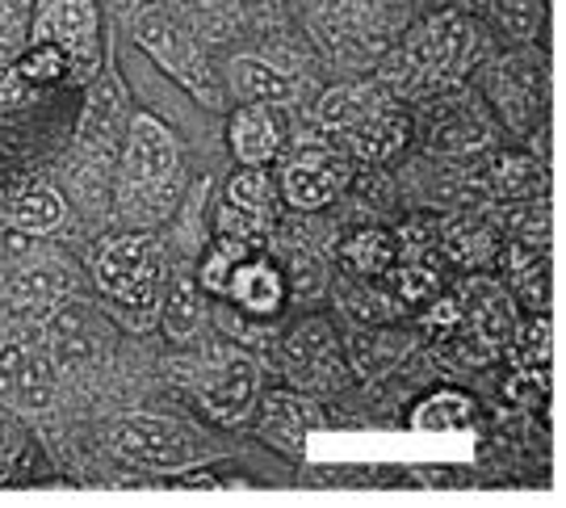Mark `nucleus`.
Returning a JSON list of instances; mask_svg holds the SVG:
<instances>
[{"instance_id":"1","label":"nucleus","mask_w":566,"mask_h":508,"mask_svg":"<svg viewBox=\"0 0 566 508\" xmlns=\"http://www.w3.org/2000/svg\"><path fill=\"white\" fill-rule=\"evenodd\" d=\"M479 51V34L462 13H437L420 30H411L407 42L386 60V84L403 93H424L446 81H458Z\"/></svg>"},{"instance_id":"2","label":"nucleus","mask_w":566,"mask_h":508,"mask_svg":"<svg viewBox=\"0 0 566 508\" xmlns=\"http://www.w3.org/2000/svg\"><path fill=\"white\" fill-rule=\"evenodd\" d=\"M135 42H139L143 51L160 63L164 72L181 84V89H189L198 102H206V105L223 102V89L214 81L202 46L193 42L189 30H181L177 21L168 18V13H143V18L135 21Z\"/></svg>"},{"instance_id":"3","label":"nucleus","mask_w":566,"mask_h":508,"mask_svg":"<svg viewBox=\"0 0 566 508\" xmlns=\"http://www.w3.org/2000/svg\"><path fill=\"white\" fill-rule=\"evenodd\" d=\"M164 252L151 236H118L97 257V286L135 311H151L160 294Z\"/></svg>"},{"instance_id":"4","label":"nucleus","mask_w":566,"mask_h":508,"mask_svg":"<svg viewBox=\"0 0 566 508\" xmlns=\"http://www.w3.org/2000/svg\"><path fill=\"white\" fill-rule=\"evenodd\" d=\"M458 303H462V320L453 328H446V332L458 336V357L479 366L486 357H495L500 345L512 341L516 315H512L507 294L491 278H470L458 290Z\"/></svg>"},{"instance_id":"5","label":"nucleus","mask_w":566,"mask_h":508,"mask_svg":"<svg viewBox=\"0 0 566 508\" xmlns=\"http://www.w3.org/2000/svg\"><path fill=\"white\" fill-rule=\"evenodd\" d=\"M109 446L126 463H139L151 470H177L193 458V433L164 416H126L109 433Z\"/></svg>"},{"instance_id":"6","label":"nucleus","mask_w":566,"mask_h":508,"mask_svg":"<svg viewBox=\"0 0 566 508\" xmlns=\"http://www.w3.org/2000/svg\"><path fill=\"white\" fill-rule=\"evenodd\" d=\"M491 97L512 131H533L546 118L549 68L542 55H507L491 72Z\"/></svg>"},{"instance_id":"7","label":"nucleus","mask_w":566,"mask_h":508,"mask_svg":"<svg viewBox=\"0 0 566 508\" xmlns=\"http://www.w3.org/2000/svg\"><path fill=\"white\" fill-rule=\"evenodd\" d=\"M46 341H51V362L55 366L67 370V374H81V370L97 366L105 357L109 332L88 303L60 299L55 311L46 315Z\"/></svg>"},{"instance_id":"8","label":"nucleus","mask_w":566,"mask_h":508,"mask_svg":"<svg viewBox=\"0 0 566 508\" xmlns=\"http://www.w3.org/2000/svg\"><path fill=\"white\" fill-rule=\"evenodd\" d=\"M315 30L340 60H369L386 42L374 0H315Z\"/></svg>"},{"instance_id":"9","label":"nucleus","mask_w":566,"mask_h":508,"mask_svg":"<svg viewBox=\"0 0 566 508\" xmlns=\"http://www.w3.org/2000/svg\"><path fill=\"white\" fill-rule=\"evenodd\" d=\"M424 139L441 156H474L491 143V118L465 93H446L424 110Z\"/></svg>"},{"instance_id":"10","label":"nucleus","mask_w":566,"mask_h":508,"mask_svg":"<svg viewBox=\"0 0 566 508\" xmlns=\"http://www.w3.org/2000/svg\"><path fill=\"white\" fill-rule=\"evenodd\" d=\"M0 400L25 407V412H46L55 404L51 353L25 345V341H0Z\"/></svg>"},{"instance_id":"11","label":"nucleus","mask_w":566,"mask_h":508,"mask_svg":"<svg viewBox=\"0 0 566 508\" xmlns=\"http://www.w3.org/2000/svg\"><path fill=\"white\" fill-rule=\"evenodd\" d=\"M34 42H55L72 63H88L97 51L93 0H42L34 18Z\"/></svg>"},{"instance_id":"12","label":"nucleus","mask_w":566,"mask_h":508,"mask_svg":"<svg viewBox=\"0 0 566 508\" xmlns=\"http://www.w3.org/2000/svg\"><path fill=\"white\" fill-rule=\"evenodd\" d=\"M177 173V143L151 114H139L126 135V156H122V177L130 189L143 185H160Z\"/></svg>"},{"instance_id":"13","label":"nucleus","mask_w":566,"mask_h":508,"mask_svg":"<svg viewBox=\"0 0 566 508\" xmlns=\"http://www.w3.org/2000/svg\"><path fill=\"white\" fill-rule=\"evenodd\" d=\"M348 160L332 156V152H303L282 168V189L285 203L298 206V210H319L327 206L348 182Z\"/></svg>"},{"instance_id":"14","label":"nucleus","mask_w":566,"mask_h":508,"mask_svg":"<svg viewBox=\"0 0 566 508\" xmlns=\"http://www.w3.org/2000/svg\"><path fill=\"white\" fill-rule=\"evenodd\" d=\"M202 404L214 421H243L256 404V366L248 357H227L202 379Z\"/></svg>"},{"instance_id":"15","label":"nucleus","mask_w":566,"mask_h":508,"mask_svg":"<svg viewBox=\"0 0 566 508\" xmlns=\"http://www.w3.org/2000/svg\"><path fill=\"white\" fill-rule=\"evenodd\" d=\"M126 123V102H122V84L114 76H102L97 89L88 93L81 118V147L93 160H109L118 152V135Z\"/></svg>"},{"instance_id":"16","label":"nucleus","mask_w":566,"mask_h":508,"mask_svg":"<svg viewBox=\"0 0 566 508\" xmlns=\"http://www.w3.org/2000/svg\"><path fill=\"white\" fill-rule=\"evenodd\" d=\"M285 362H290V374H298V383L336 386L340 362H336V345H332V328L324 320H306L298 332H290Z\"/></svg>"},{"instance_id":"17","label":"nucleus","mask_w":566,"mask_h":508,"mask_svg":"<svg viewBox=\"0 0 566 508\" xmlns=\"http://www.w3.org/2000/svg\"><path fill=\"white\" fill-rule=\"evenodd\" d=\"M340 139L348 143L353 156H361L365 164H378V160H390L395 152H403V143L411 139V123H407L403 110L382 105V110L369 114L365 123H357L353 131H344Z\"/></svg>"},{"instance_id":"18","label":"nucleus","mask_w":566,"mask_h":508,"mask_svg":"<svg viewBox=\"0 0 566 508\" xmlns=\"http://www.w3.org/2000/svg\"><path fill=\"white\" fill-rule=\"evenodd\" d=\"M227 294L240 307H248L252 315H273L282 307V273L269 261H248L243 257L227 278Z\"/></svg>"},{"instance_id":"19","label":"nucleus","mask_w":566,"mask_h":508,"mask_svg":"<svg viewBox=\"0 0 566 508\" xmlns=\"http://www.w3.org/2000/svg\"><path fill=\"white\" fill-rule=\"evenodd\" d=\"M231 147L243 164H269L282 147V131L273 123L269 105H243L231 118Z\"/></svg>"},{"instance_id":"20","label":"nucleus","mask_w":566,"mask_h":508,"mask_svg":"<svg viewBox=\"0 0 566 508\" xmlns=\"http://www.w3.org/2000/svg\"><path fill=\"white\" fill-rule=\"evenodd\" d=\"M546 168L528 156H500L486 168V198H504V203H528L537 194H546Z\"/></svg>"},{"instance_id":"21","label":"nucleus","mask_w":566,"mask_h":508,"mask_svg":"<svg viewBox=\"0 0 566 508\" xmlns=\"http://www.w3.org/2000/svg\"><path fill=\"white\" fill-rule=\"evenodd\" d=\"M231 89L248 105H285L294 97V81L285 72H277L273 63L256 60V55H240L231 63Z\"/></svg>"},{"instance_id":"22","label":"nucleus","mask_w":566,"mask_h":508,"mask_svg":"<svg viewBox=\"0 0 566 508\" xmlns=\"http://www.w3.org/2000/svg\"><path fill=\"white\" fill-rule=\"evenodd\" d=\"M382 105H390L382 97V89H374V84H340V89L324 93V102H319L315 114H319V123L327 131L344 135V131H353L357 123H365L369 114H378Z\"/></svg>"},{"instance_id":"23","label":"nucleus","mask_w":566,"mask_h":508,"mask_svg":"<svg viewBox=\"0 0 566 508\" xmlns=\"http://www.w3.org/2000/svg\"><path fill=\"white\" fill-rule=\"evenodd\" d=\"M441 248L446 257L462 265H486L500 248V231L486 215H462V219H449L441 231Z\"/></svg>"},{"instance_id":"24","label":"nucleus","mask_w":566,"mask_h":508,"mask_svg":"<svg viewBox=\"0 0 566 508\" xmlns=\"http://www.w3.org/2000/svg\"><path fill=\"white\" fill-rule=\"evenodd\" d=\"M72 294V273L63 269V265H30V269H21L13 273V282H9V299L25 311H39V307H55L60 299Z\"/></svg>"},{"instance_id":"25","label":"nucleus","mask_w":566,"mask_h":508,"mask_svg":"<svg viewBox=\"0 0 566 508\" xmlns=\"http://www.w3.org/2000/svg\"><path fill=\"white\" fill-rule=\"evenodd\" d=\"M185 9L202 21L210 34H235L248 21H264L273 0H185Z\"/></svg>"},{"instance_id":"26","label":"nucleus","mask_w":566,"mask_h":508,"mask_svg":"<svg viewBox=\"0 0 566 508\" xmlns=\"http://www.w3.org/2000/svg\"><path fill=\"white\" fill-rule=\"evenodd\" d=\"M319 425V412L306 404V400H294V395H269L264 400V428L269 437H277L282 446L298 449L303 437Z\"/></svg>"},{"instance_id":"27","label":"nucleus","mask_w":566,"mask_h":508,"mask_svg":"<svg viewBox=\"0 0 566 508\" xmlns=\"http://www.w3.org/2000/svg\"><path fill=\"white\" fill-rule=\"evenodd\" d=\"M470 421H474V404L465 395H453V391H441V395L424 400L411 416V425L420 433H453V428H465Z\"/></svg>"},{"instance_id":"28","label":"nucleus","mask_w":566,"mask_h":508,"mask_svg":"<svg viewBox=\"0 0 566 508\" xmlns=\"http://www.w3.org/2000/svg\"><path fill=\"white\" fill-rule=\"evenodd\" d=\"M198 324H202V294L189 278H177L164 299V328H168V336L185 341L198 332Z\"/></svg>"},{"instance_id":"29","label":"nucleus","mask_w":566,"mask_h":508,"mask_svg":"<svg viewBox=\"0 0 566 508\" xmlns=\"http://www.w3.org/2000/svg\"><path fill=\"white\" fill-rule=\"evenodd\" d=\"M227 206H235V210H243V215H252V219L269 224V219H273V185H269L264 173L248 168V173H240V177L227 182Z\"/></svg>"},{"instance_id":"30","label":"nucleus","mask_w":566,"mask_h":508,"mask_svg":"<svg viewBox=\"0 0 566 508\" xmlns=\"http://www.w3.org/2000/svg\"><path fill=\"white\" fill-rule=\"evenodd\" d=\"M516 336V362L525 374H549V357H554V328L546 315H537L533 324L512 328Z\"/></svg>"},{"instance_id":"31","label":"nucleus","mask_w":566,"mask_h":508,"mask_svg":"<svg viewBox=\"0 0 566 508\" xmlns=\"http://www.w3.org/2000/svg\"><path fill=\"white\" fill-rule=\"evenodd\" d=\"M9 215L21 231H51V227L63 224V198L55 189H30L13 203Z\"/></svg>"},{"instance_id":"32","label":"nucleus","mask_w":566,"mask_h":508,"mask_svg":"<svg viewBox=\"0 0 566 508\" xmlns=\"http://www.w3.org/2000/svg\"><path fill=\"white\" fill-rule=\"evenodd\" d=\"M344 261L353 265L357 273H386L395 261V240L386 231H357L348 245H344Z\"/></svg>"},{"instance_id":"33","label":"nucleus","mask_w":566,"mask_h":508,"mask_svg":"<svg viewBox=\"0 0 566 508\" xmlns=\"http://www.w3.org/2000/svg\"><path fill=\"white\" fill-rule=\"evenodd\" d=\"M67 68H72V60H67V51H60L55 42H34L25 55L18 60V72L25 84H46V81H60V76H67Z\"/></svg>"},{"instance_id":"34","label":"nucleus","mask_w":566,"mask_h":508,"mask_svg":"<svg viewBox=\"0 0 566 508\" xmlns=\"http://www.w3.org/2000/svg\"><path fill=\"white\" fill-rule=\"evenodd\" d=\"M390 278H395V290H399V299H407V303L432 299V294H437V286H441V273H437V265H428L424 257H416V261L399 265Z\"/></svg>"},{"instance_id":"35","label":"nucleus","mask_w":566,"mask_h":508,"mask_svg":"<svg viewBox=\"0 0 566 508\" xmlns=\"http://www.w3.org/2000/svg\"><path fill=\"white\" fill-rule=\"evenodd\" d=\"M248 248L252 245H243V240H231V236H223L219 240V248L210 252V261H206L202 269V286H210V290H227V278H231V269L248 257Z\"/></svg>"},{"instance_id":"36","label":"nucleus","mask_w":566,"mask_h":508,"mask_svg":"<svg viewBox=\"0 0 566 508\" xmlns=\"http://www.w3.org/2000/svg\"><path fill=\"white\" fill-rule=\"evenodd\" d=\"M495 18L504 21V30H512L516 39H528L542 21V0H491Z\"/></svg>"},{"instance_id":"37","label":"nucleus","mask_w":566,"mask_h":508,"mask_svg":"<svg viewBox=\"0 0 566 508\" xmlns=\"http://www.w3.org/2000/svg\"><path fill=\"white\" fill-rule=\"evenodd\" d=\"M285 257H290V282H294V294H315L324 278H319V265L306 257L303 248H285Z\"/></svg>"},{"instance_id":"38","label":"nucleus","mask_w":566,"mask_h":508,"mask_svg":"<svg viewBox=\"0 0 566 508\" xmlns=\"http://www.w3.org/2000/svg\"><path fill=\"white\" fill-rule=\"evenodd\" d=\"M30 97V84L21 81L13 68H0V110H13Z\"/></svg>"},{"instance_id":"39","label":"nucleus","mask_w":566,"mask_h":508,"mask_svg":"<svg viewBox=\"0 0 566 508\" xmlns=\"http://www.w3.org/2000/svg\"><path fill=\"white\" fill-rule=\"evenodd\" d=\"M30 18V0H0V30L4 34H18Z\"/></svg>"},{"instance_id":"40","label":"nucleus","mask_w":566,"mask_h":508,"mask_svg":"<svg viewBox=\"0 0 566 508\" xmlns=\"http://www.w3.org/2000/svg\"><path fill=\"white\" fill-rule=\"evenodd\" d=\"M0 446H4V437H0Z\"/></svg>"}]
</instances>
